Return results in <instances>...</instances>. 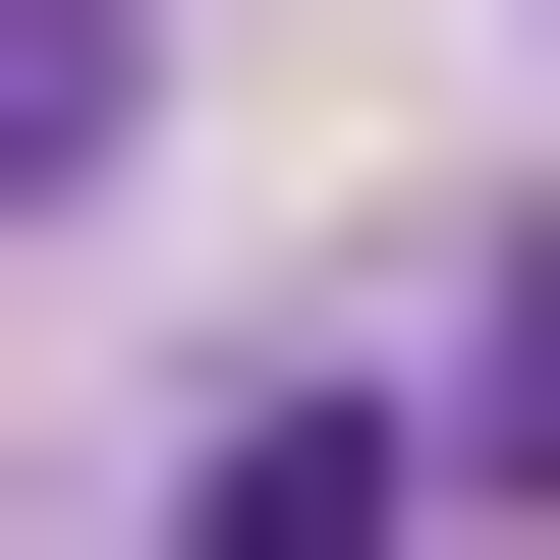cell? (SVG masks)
<instances>
[{
    "instance_id": "obj_1",
    "label": "cell",
    "mask_w": 560,
    "mask_h": 560,
    "mask_svg": "<svg viewBox=\"0 0 560 560\" xmlns=\"http://www.w3.org/2000/svg\"><path fill=\"white\" fill-rule=\"evenodd\" d=\"M0 224H113V0H0Z\"/></svg>"
}]
</instances>
